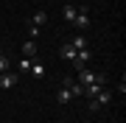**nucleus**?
Segmentation results:
<instances>
[{"mask_svg":"<svg viewBox=\"0 0 126 123\" xmlns=\"http://www.w3.org/2000/svg\"><path fill=\"white\" fill-rule=\"evenodd\" d=\"M59 56H62V59H67V62H73V59H76V48H73L70 42H64V45L59 48Z\"/></svg>","mask_w":126,"mask_h":123,"instance_id":"nucleus-6","label":"nucleus"},{"mask_svg":"<svg viewBox=\"0 0 126 123\" xmlns=\"http://www.w3.org/2000/svg\"><path fill=\"white\" fill-rule=\"evenodd\" d=\"M56 101H59V104H70V101H73V92H70V87H67V81H64V78H62V84H59Z\"/></svg>","mask_w":126,"mask_h":123,"instance_id":"nucleus-4","label":"nucleus"},{"mask_svg":"<svg viewBox=\"0 0 126 123\" xmlns=\"http://www.w3.org/2000/svg\"><path fill=\"white\" fill-rule=\"evenodd\" d=\"M6 70H9V59H6V53L0 56V73H6Z\"/></svg>","mask_w":126,"mask_h":123,"instance_id":"nucleus-16","label":"nucleus"},{"mask_svg":"<svg viewBox=\"0 0 126 123\" xmlns=\"http://www.w3.org/2000/svg\"><path fill=\"white\" fill-rule=\"evenodd\" d=\"M76 14H79V9L73 3H64V9H62V17L67 20V23H73V20H76Z\"/></svg>","mask_w":126,"mask_h":123,"instance_id":"nucleus-7","label":"nucleus"},{"mask_svg":"<svg viewBox=\"0 0 126 123\" xmlns=\"http://www.w3.org/2000/svg\"><path fill=\"white\" fill-rule=\"evenodd\" d=\"M31 73H34L36 78H42V76H45V64H42V62H36V59H34V64H31Z\"/></svg>","mask_w":126,"mask_h":123,"instance_id":"nucleus-13","label":"nucleus"},{"mask_svg":"<svg viewBox=\"0 0 126 123\" xmlns=\"http://www.w3.org/2000/svg\"><path fill=\"white\" fill-rule=\"evenodd\" d=\"M28 23H31V25H39V28H42V25H48V11H36L34 17L28 20Z\"/></svg>","mask_w":126,"mask_h":123,"instance_id":"nucleus-8","label":"nucleus"},{"mask_svg":"<svg viewBox=\"0 0 126 123\" xmlns=\"http://www.w3.org/2000/svg\"><path fill=\"white\" fill-rule=\"evenodd\" d=\"M70 45L76 48V50H84V48H87V37H81V34H79V37L70 39Z\"/></svg>","mask_w":126,"mask_h":123,"instance_id":"nucleus-12","label":"nucleus"},{"mask_svg":"<svg viewBox=\"0 0 126 123\" xmlns=\"http://www.w3.org/2000/svg\"><path fill=\"white\" fill-rule=\"evenodd\" d=\"M95 76H98V73H95V70H81V73H76V81L81 84V87H87V84H95Z\"/></svg>","mask_w":126,"mask_h":123,"instance_id":"nucleus-5","label":"nucleus"},{"mask_svg":"<svg viewBox=\"0 0 126 123\" xmlns=\"http://www.w3.org/2000/svg\"><path fill=\"white\" fill-rule=\"evenodd\" d=\"M36 59V56H34ZM34 59H28V56H23V59L17 62V73H28V70H31V64H34Z\"/></svg>","mask_w":126,"mask_h":123,"instance_id":"nucleus-9","label":"nucleus"},{"mask_svg":"<svg viewBox=\"0 0 126 123\" xmlns=\"http://www.w3.org/2000/svg\"><path fill=\"white\" fill-rule=\"evenodd\" d=\"M23 56H28V59H34V56H36V42H34V39L23 45Z\"/></svg>","mask_w":126,"mask_h":123,"instance_id":"nucleus-10","label":"nucleus"},{"mask_svg":"<svg viewBox=\"0 0 126 123\" xmlns=\"http://www.w3.org/2000/svg\"><path fill=\"white\" fill-rule=\"evenodd\" d=\"M109 101H112V90L101 87V90H98V95H95V98H90V109H93V112H98L101 106H107V104H109Z\"/></svg>","mask_w":126,"mask_h":123,"instance_id":"nucleus-1","label":"nucleus"},{"mask_svg":"<svg viewBox=\"0 0 126 123\" xmlns=\"http://www.w3.org/2000/svg\"><path fill=\"white\" fill-rule=\"evenodd\" d=\"M90 59H93V53H90V48H84V50H76V59H73V62H84V64H87V62H90Z\"/></svg>","mask_w":126,"mask_h":123,"instance_id":"nucleus-11","label":"nucleus"},{"mask_svg":"<svg viewBox=\"0 0 126 123\" xmlns=\"http://www.w3.org/2000/svg\"><path fill=\"white\" fill-rule=\"evenodd\" d=\"M39 31H42L39 25H31V23H28V34H31V39H36V37H39Z\"/></svg>","mask_w":126,"mask_h":123,"instance_id":"nucleus-15","label":"nucleus"},{"mask_svg":"<svg viewBox=\"0 0 126 123\" xmlns=\"http://www.w3.org/2000/svg\"><path fill=\"white\" fill-rule=\"evenodd\" d=\"M20 84V73H0V90H11V87Z\"/></svg>","mask_w":126,"mask_h":123,"instance_id":"nucleus-2","label":"nucleus"},{"mask_svg":"<svg viewBox=\"0 0 126 123\" xmlns=\"http://www.w3.org/2000/svg\"><path fill=\"white\" fill-rule=\"evenodd\" d=\"M0 56H3V45H0Z\"/></svg>","mask_w":126,"mask_h":123,"instance_id":"nucleus-17","label":"nucleus"},{"mask_svg":"<svg viewBox=\"0 0 126 123\" xmlns=\"http://www.w3.org/2000/svg\"><path fill=\"white\" fill-rule=\"evenodd\" d=\"M73 25L81 28V31H84V28H90V11H87V6H81V9H79L76 20H73Z\"/></svg>","mask_w":126,"mask_h":123,"instance_id":"nucleus-3","label":"nucleus"},{"mask_svg":"<svg viewBox=\"0 0 126 123\" xmlns=\"http://www.w3.org/2000/svg\"><path fill=\"white\" fill-rule=\"evenodd\" d=\"M98 90H101V84H87V87H84V95H87V98H95Z\"/></svg>","mask_w":126,"mask_h":123,"instance_id":"nucleus-14","label":"nucleus"}]
</instances>
